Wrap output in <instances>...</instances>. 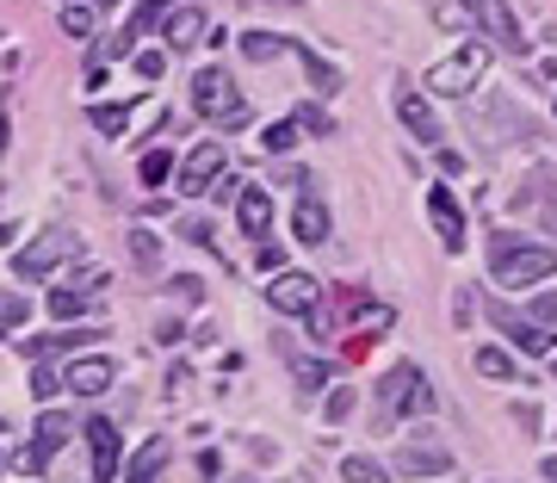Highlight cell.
<instances>
[{
    "label": "cell",
    "instance_id": "6da1fadb",
    "mask_svg": "<svg viewBox=\"0 0 557 483\" xmlns=\"http://www.w3.org/2000/svg\"><path fill=\"white\" fill-rule=\"evenodd\" d=\"M490 273H496L502 292H520V285H539L557 273V248L552 242H527L515 230H496L490 236Z\"/></svg>",
    "mask_w": 557,
    "mask_h": 483
},
{
    "label": "cell",
    "instance_id": "7a4b0ae2",
    "mask_svg": "<svg viewBox=\"0 0 557 483\" xmlns=\"http://www.w3.org/2000/svg\"><path fill=\"white\" fill-rule=\"evenodd\" d=\"M193 112H199L205 124H223V131L248 124V100H242L236 75H230V69H218V62H205L199 75H193Z\"/></svg>",
    "mask_w": 557,
    "mask_h": 483
},
{
    "label": "cell",
    "instance_id": "3957f363",
    "mask_svg": "<svg viewBox=\"0 0 557 483\" xmlns=\"http://www.w3.org/2000/svg\"><path fill=\"white\" fill-rule=\"evenodd\" d=\"M434 384H428V372H421V366H391V372H384V422H409V416H434Z\"/></svg>",
    "mask_w": 557,
    "mask_h": 483
},
{
    "label": "cell",
    "instance_id": "277c9868",
    "mask_svg": "<svg viewBox=\"0 0 557 483\" xmlns=\"http://www.w3.org/2000/svg\"><path fill=\"white\" fill-rule=\"evenodd\" d=\"M490 57H496L490 44H458L446 62H434V69H428V87H434V94H446V100H458V94H471V87L483 81Z\"/></svg>",
    "mask_w": 557,
    "mask_h": 483
},
{
    "label": "cell",
    "instance_id": "5b68a950",
    "mask_svg": "<svg viewBox=\"0 0 557 483\" xmlns=\"http://www.w3.org/2000/svg\"><path fill=\"white\" fill-rule=\"evenodd\" d=\"M75 255H81V236H75V230H44L32 248H20L13 273H20V280H50V273H57V267H69Z\"/></svg>",
    "mask_w": 557,
    "mask_h": 483
},
{
    "label": "cell",
    "instance_id": "8992f818",
    "mask_svg": "<svg viewBox=\"0 0 557 483\" xmlns=\"http://www.w3.org/2000/svg\"><path fill=\"white\" fill-rule=\"evenodd\" d=\"M397 471L403 478H440V471H453V446L440 434H409L397 446Z\"/></svg>",
    "mask_w": 557,
    "mask_h": 483
},
{
    "label": "cell",
    "instance_id": "52a82bcc",
    "mask_svg": "<svg viewBox=\"0 0 557 483\" xmlns=\"http://www.w3.org/2000/svg\"><path fill=\"white\" fill-rule=\"evenodd\" d=\"M230 174V156H223V143H199L193 156L180 161V193H193V199H205L211 186Z\"/></svg>",
    "mask_w": 557,
    "mask_h": 483
},
{
    "label": "cell",
    "instance_id": "ba28073f",
    "mask_svg": "<svg viewBox=\"0 0 557 483\" xmlns=\"http://www.w3.org/2000/svg\"><path fill=\"white\" fill-rule=\"evenodd\" d=\"M458 7H465V13H471V20H478L483 32H490V38L508 50V57H520V50H527V38H520V20H515V7H508V0H458Z\"/></svg>",
    "mask_w": 557,
    "mask_h": 483
},
{
    "label": "cell",
    "instance_id": "9c48e42d",
    "mask_svg": "<svg viewBox=\"0 0 557 483\" xmlns=\"http://www.w3.org/2000/svg\"><path fill=\"white\" fill-rule=\"evenodd\" d=\"M267 304H273L278 317H310L322 304V285L310 280V273H273V285H267Z\"/></svg>",
    "mask_w": 557,
    "mask_h": 483
},
{
    "label": "cell",
    "instance_id": "30bf717a",
    "mask_svg": "<svg viewBox=\"0 0 557 483\" xmlns=\"http://www.w3.org/2000/svg\"><path fill=\"white\" fill-rule=\"evenodd\" d=\"M397 119H403V131H409L416 143H428V149H440V143H446V131H440L428 94H416L409 81H397Z\"/></svg>",
    "mask_w": 557,
    "mask_h": 483
},
{
    "label": "cell",
    "instance_id": "8fae6325",
    "mask_svg": "<svg viewBox=\"0 0 557 483\" xmlns=\"http://www.w3.org/2000/svg\"><path fill=\"white\" fill-rule=\"evenodd\" d=\"M112 379H119V366L106 354H81V360L62 366V391L69 397H100V391H112Z\"/></svg>",
    "mask_w": 557,
    "mask_h": 483
},
{
    "label": "cell",
    "instance_id": "7c38bea8",
    "mask_svg": "<svg viewBox=\"0 0 557 483\" xmlns=\"http://www.w3.org/2000/svg\"><path fill=\"white\" fill-rule=\"evenodd\" d=\"M100 304H106V280H100V273H87V280L57 285V292H50V317H57V322H69V317H94Z\"/></svg>",
    "mask_w": 557,
    "mask_h": 483
},
{
    "label": "cell",
    "instance_id": "4fadbf2b",
    "mask_svg": "<svg viewBox=\"0 0 557 483\" xmlns=\"http://www.w3.org/2000/svg\"><path fill=\"white\" fill-rule=\"evenodd\" d=\"M490 322H496L502 335H508V342L520 347V354H533V360H545V354H552V329H539V322H527V317H515V310H508V304H490Z\"/></svg>",
    "mask_w": 557,
    "mask_h": 483
},
{
    "label": "cell",
    "instance_id": "5bb4252c",
    "mask_svg": "<svg viewBox=\"0 0 557 483\" xmlns=\"http://www.w3.org/2000/svg\"><path fill=\"white\" fill-rule=\"evenodd\" d=\"M87 446H94V478L112 483V478H119V465H124V441H119V428L106 422V416H94V422H87Z\"/></svg>",
    "mask_w": 557,
    "mask_h": 483
},
{
    "label": "cell",
    "instance_id": "9a60e30c",
    "mask_svg": "<svg viewBox=\"0 0 557 483\" xmlns=\"http://www.w3.org/2000/svg\"><path fill=\"white\" fill-rule=\"evenodd\" d=\"M428 218H434L446 248H465V205L453 199V186H434V193H428Z\"/></svg>",
    "mask_w": 557,
    "mask_h": 483
},
{
    "label": "cell",
    "instance_id": "2e32d148",
    "mask_svg": "<svg viewBox=\"0 0 557 483\" xmlns=\"http://www.w3.org/2000/svg\"><path fill=\"white\" fill-rule=\"evenodd\" d=\"M292 236H298L304 248H322V242H329V205H322L317 193H298V211H292Z\"/></svg>",
    "mask_w": 557,
    "mask_h": 483
},
{
    "label": "cell",
    "instance_id": "e0dca14e",
    "mask_svg": "<svg viewBox=\"0 0 557 483\" xmlns=\"http://www.w3.org/2000/svg\"><path fill=\"white\" fill-rule=\"evenodd\" d=\"M236 223H242V236L267 242V230H273V199H267L260 186H248V193H236Z\"/></svg>",
    "mask_w": 557,
    "mask_h": 483
},
{
    "label": "cell",
    "instance_id": "ac0fdd59",
    "mask_svg": "<svg viewBox=\"0 0 557 483\" xmlns=\"http://www.w3.org/2000/svg\"><path fill=\"white\" fill-rule=\"evenodd\" d=\"M69 434H75V422H69V416H57V409H44V416H38V446H32L20 465H38V459H50V453H62V446H69Z\"/></svg>",
    "mask_w": 557,
    "mask_h": 483
},
{
    "label": "cell",
    "instance_id": "d6986e66",
    "mask_svg": "<svg viewBox=\"0 0 557 483\" xmlns=\"http://www.w3.org/2000/svg\"><path fill=\"white\" fill-rule=\"evenodd\" d=\"M161 32H168L174 50H193V44L205 38V7H174V13L161 20Z\"/></svg>",
    "mask_w": 557,
    "mask_h": 483
},
{
    "label": "cell",
    "instance_id": "ffe728a7",
    "mask_svg": "<svg viewBox=\"0 0 557 483\" xmlns=\"http://www.w3.org/2000/svg\"><path fill=\"white\" fill-rule=\"evenodd\" d=\"M161 471H168V441H143V453L131 459V471H124V483H156Z\"/></svg>",
    "mask_w": 557,
    "mask_h": 483
},
{
    "label": "cell",
    "instance_id": "44dd1931",
    "mask_svg": "<svg viewBox=\"0 0 557 483\" xmlns=\"http://www.w3.org/2000/svg\"><path fill=\"white\" fill-rule=\"evenodd\" d=\"M292 50H298V62H304V75L317 81L322 94H341V69H329V62H322L317 50H304V44H292Z\"/></svg>",
    "mask_w": 557,
    "mask_h": 483
},
{
    "label": "cell",
    "instance_id": "7402d4cb",
    "mask_svg": "<svg viewBox=\"0 0 557 483\" xmlns=\"http://www.w3.org/2000/svg\"><path fill=\"white\" fill-rule=\"evenodd\" d=\"M292 38H273V32H242V57L248 62H273Z\"/></svg>",
    "mask_w": 557,
    "mask_h": 483
},
{
    "label": "cell",
    "instance_id": "603a6c76",
    "mask_svg": "<svg viewBox=\"0 0 557 483\" xmlns=\"http://www.w3.org/2000/svg\"><path fill=\"white\" fill-rule=\"evenodd\" d=\"M87 119H94V131H100V137H124V124H131V106H94Z\"/></svg>",
    "mask_w": 557,
    "mask_h": 483
},
{
    "label": "cell",
    "instance_id": "cb8c5ba5",
    "mask_svg": "<svg viewBox=\"0 0 557 483\" xmlns=\"http://www.w3.org/2000/svg\"><path fill=\"white\" fill-rule=\"evenodd\" d=\"M478 372L483 379H520V366L502 354V347H478Z\"/></svg>",
    "mask_w": 557,
    "mask_h": 483
},
{
    "label": "cell",
    "instance_id": "d4e9b609",
    "mask_svg": "<svg viewBox=\"0 0 557 483\" xmlns=\"http://www.w3.org/2000/svg\"><path fill=\"white\" fill-rule=\"evenodd\" d=\"M168 13H174V0H143L137 20H131V32H124V38H143V32H149L156 20H168Z\"/></svg>",
    "mask_w": 557,
    "mask_h": 483
},
{
    "label": "cell",
    "instance_id": "484cf974",
    "mask_svg": "<svg viewBox=\"0 0 557 483\" xmlns=\"http://www.w3.org/2000/svg\"><path fill=\"white\" fill-rule=\"evenodd\" d=\"M292 372H298V384H304V391H322V384H329V366H322V360H310V354H292Z\"/></svg>",
    "mask_w": 557,
    "mask_h": 483
},
{
    "label": "cell",
    "instance_id": "4316f807",
    "mask_svg": "<svg viewBox=\"0 0 557 483\" xmlns=\"http://www.w3.org/2000/svg\"><path fill=\"white\" fill-rule=\"evenodd\" d=\"M298 131H304L298 119L273 124V131H267V137H260V149H267V156H285V149H292V143H298Z\"/></svg>",
    "mask_w": 557,
    "mask_h": 483
},
{
    "label": "cell",
    "instance_id": "83f0119b",
    "mask_svg": "<svg viewBox=\"0 0 557 483\" xmlns=\"http://www.w3.org/2000/svg\"><path fill=\"white\" fill-rule=\"evenodd\" d=\"M137 174H143V186H161V181H168V174H174V156H168V149H149V156H143V168H137Z\"/></svg>",
    "mask_w": 557,
    "mask_h": 483
},
{
    "label": "cell",
    "instance_id": "f1b7e54d",
    "mask_svg": "<svg viewBox=\"0 0 557 483\" xmlns=\"http://www.w3.org/2000/svg\"><path fill=\"white\" fill-rule=\"evenodd\" d=\"M131 261H137V267H156V261H161L156 230H131Z\"/></svg>",
    "mask_w": 557,
    "mask_h": 483
},
{
    "label": "cell",
    "instance_id": "f546056e",
    "mask_svg": "<svg viewBox=\"0 0 557 483\" xmlns=\"http://www.w3.org/2000/svg\"><path fill=\"white\" fill-rule=\"evenodd\" d=\"M62 32H69V38H87V32H94V7H87V0L62 7Z\"/></svg>",
    "mask_w": 557,
    "mask_h": 483
},
{
    "label": "cell",
    "instance_id": "4dcf8cb0",
    "mask_svg": "<svg viewBox=\"0 0 557 483\" xmlns=\"http://www.w3.org/2000/svg\"><path fill=\"white\" fill-rule=\"evenodd\" d=\"M341 478H347V483H384V471L372 459H347V465H341Z\"/></svg>",
    "mask_w": 557,
    "mask_h": 483
},
{
    "label": "cell",
    "instance_id": "1f68e13d",
    "mask_svg": "<svg viewBox=\"0 0 557 483\" xmlns=\"http://www.w3.org/2000/svg\"><path fill=\"white\" fill-rule=\"evenodd\" d=\"M533 322L539 329H557V292H539L533 298Z\"/></svg>",
    "mask_w": 557,
    "mask_h": 483
},
{
    "label": "cell",
    "instance_id": "d6a6232c",
    "mask_svg": "<svg viewBox=\"0 0 557 483\" xmlns=\"http://www.w3.org/2000/svg\"><path fill=\"white\" fill-rule=\"evenodd\" d=\"M255 267H260V273H278V267H285V248H278V242H260V248H255Z\"/></svg>",
    "mask_w": 557,
    "mask_h": 483
},
{
    "label": "cell",
    "instance_id": "836d02e7",
    "mask_svg": "<svg viewBox=\"0 0 557 483\" xmlns=\"http://www.w3.org/2000/svg\"><path fill=\"white\" fill-rule=\"evenodd\" d=\"M161 69H168V57H161V50H137V75L143 81H161Z\"/></svg>",
    "mask_w": 557,
    "mask_h": 483
},
{
    "label": "cell",
    "instance_id": "e575fe53",
    "mask_svg": "<svg viewBox=\"0 0 557 483\" xmlns=\"http://www.w3.org/2000/svg\"><path fill=\"white\" fill-rule=\"evenodd\" d=\"M347 409H354V391H335V397L322 403V416H329V422H347Z\"/></svg>",
    "mask_w": 557,
    "mask_h": 483
},
{
    "label": "cell",
    "instance_id": "d590c367",
    "mask_svg": "<svg viewBox=\"0 0 557 483\" xmlns=\"http://www.w3.org/2000/svg\"><path fill=\"white\" fill-rule=\"evenodd\" d=\"M32 384H38V397L50 403V397H57V384H62V379H57V372H50V366L38 360V372H32Z\"/></svg>",
    "mask_w": 557,
    "mask_h": 483
},
{
    "label": "cell",
    "instance_id": "8d00e7d4",
    "mask_svg": "<svg viewBox=\"0 0 557 483\" xmlns=\"http://www.w3.org/2000/svg\"><path fill=\"white\" fill-rule=\"evenodd\" d=\"M0 322H25V298H20V292H7V298H0Z\"/></svg>",
    "mask_w": 557,
    "mask_h": 483
},
{
    "label": "cell",
    "instance_id": "74e56055",
    "mask_svg": "<svg viewBox=\"0 0 557 483\" xmlns=\"http://www.w3.org/2000/svg\"><path fill=\"white\" fill-rule=\"evenodd\" d=\"M168 292H174L180 304H199V298H205V285H199V280H174Z\"/></svg>",
    "mask_w": 557,
    "mask_h": 483
},
{
    "label": "cell",
    "instance_id": "f35d334b",
    "mask_svg": "<svg viewBox=\"0 0 557 483\" xmlns=\"http://www.w3.org/2000/svg\"><path fill=\"white\" fill-rule=\"evenodd\" d=\"M248 7H298V0H248Z\"/></svg>",
    "mask_w": 557,
    "mask_h": 483
},
{
    "label": "cell",
    "instance_id": "ab89813d",
    "mask_svg": "<svg viewBox=\"0 0 557 483\" xmlns=\"http://www.w3.org/2000/svg\"><path fill=\"white\" fill-rule=\"evenodd\" d=\"M545 483H557V453H552V459H545Z\"/></svg>",
    "mask_w": 557,
    "mask_h": 483
},
{
    "label": "cell",
    "instance_id": "60d3db41",
    "mask_svg": "<svg viewBox=\"0 0 557 483\" xmlns=\"http://www.w3.org/2000/svg\"><path fill=\"white\" fill-rule=\"evenodd\" d=\"M552 372H557V360H552Z\"/></svg>",
    "mask_w": 557,
    "mask_h": 483
}]
</instances>
